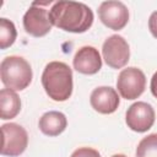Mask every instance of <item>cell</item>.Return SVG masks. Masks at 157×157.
<instances>
[{
  "label": "cell",
  "instance_id": "30bf717a",
  "mask_svg": "<svg viewBox=\"0 0 157 157\" xmlns=\"http://www.w3.org/2000/svg\"><path fill=\"white\" fill-rule=\"evenodd\" d=\"M72 64L77 72L83 75H94L102 67V59L99 52L94 47L85 45L76 52Z\"/></svg>",
  "mask_w": 157,
  "mask_h": 157
},
{
  "label": "cell",
  "instance_id": "ac0fdd59",
  "mask_svg": "<svg viewBox=\"0 0 157 157\" xmlns=\"http://www.w3.org/2000/svg\"><path fill=\"white\" fill-rule=\"evenodd\" d=\"M150 88H151V92L152 94L157 98V71L153 74L152 78H151V83H150Z\"/></svg>",
  "mask_w": 157,
  "mask_h": 157
},
{
  "label": "cell",
  "instance_id": "4fadbf2b",
  "mask_svg": "<svg viewBox=\"0 0 157 157\" xmlns=\"http://www.w3.org/2000/svg\"><path fill=\"white\" fill-rule=\"evenodd\" d=\"M21 110V99L18 94L10 90L2 88L0 91V117L1 119H12Z\"/></svg>",
  "mask_w": 157,
  "mask_h": 157
},
{
  "label": "cell",
  "instance_id": "5b68a950",
  "mask_svg": "<svg viewBox=\"0 0 157 157\" xmlns=\"http://www.w3.org/2000/svg\"><path fill=\"white\" fill-rule=\"evenodd\" d=\"M2 146L1 155L17 157L25 152L28 145L27 131L16 123H7L1 126Z\"/></svg>",
  "mask_w": 157,
  "mask_h": 157
},
{
  "label": "cell",
  "instance_id": "8992f818",
  "mask_svg": "<svg viewBox=\"0 0 157 157\" xmlns=\"http://www.w3.org/2000/svg\"><path fill=\"white\" fill-rule=\"evenodd\" d=\"M102 54L105 64L112 69L124 67L130 58V49L124 37L113 34L108 37L102 47Z\"/></svg>",
  "mask_w": 157,
  "mask_h": 157
},
{
  "label": "cell",
  "instance_id": "7c38bea8",
  "mask_svg": "<svg viewBox=\"0 0 157 157\" xmlns=\"http://www.w3.org/2000/svg\"><path fill=\"white\" fill-rule=\"evenodd\" d=\"M67 125V119L65 114L58 110H49L44 113L38 123L39 130L47 136H58L60 135Z\"/></svg>",
  "mask_w": 157,
  "mask_h": 157
},
{
  "label": "cell",
  "instance_id": "8fae6325",
  "mask_svg": "<svg viewBox=\"0 0 157 157\" xmlns=\"http://www.w3.org/2000/svg\"><path fill=\"white\" fill-rule=\"evenodd\" d=\"M118 92L109 86H101L92 91L90 96L91 107L101 114H112L119 107Z\"/></svg>",
  "mask_w": 157,
  "mask_h": 157
},
{
  "label": "cell",
  "instance_id": "7a4b0ae2",
  "mask_svg": "<svg viewBox=\"0 0 157 157\" xmlns=\"http://www.w3.org/2000/svg\"><path fill=\"white\" fill-rule=\"evenodd\" d=\"M42 85L49 98L64 102L72 93V70L63 61H50L43 70Z\"/></svg>",
  "mask_w": 157,
  "mask_h": 157
},
{
  "label": "cell",
  "instance_id": "52a82bcc",
  "mask_svg": "<svg viewBox=\"0 0 157 157\" xmlns=\"http://www.w3.org/2000/svg\"><path fill=\"white\" fill-rule=\"evenodd\" d=\"M155 109L146 102H136L131 104L125 114L128 128L136 132H145L150 130L155 123Z\"/></svg>",
  "mask_w": 157,
  "mask_h": 157
},
{
  "label": "cell",
  "instance_id": "277c9868",
  "mask_svg": "<svg viewBox=\"0 0 157 157\" xmlns=\"http://www.w3.org/2000/svg\"><path fill=\"white\" fill-rule=\"evenodd\" d=\"M117 88L123 98L129 101L136 99L146 88V76L135 66L123 69L117 80Z\"/></svg>",
  "mask_w": 157,
  "mask_h": 157
},
{
  "label": "cell",
  "instance_id": "2e32d148",
  "mask_svg": "<svg viewBox=\"0 0 157 157\" xmlns=\"http://www.w3.org/2000/svg\"><path fill=\"white\" fill-rule=\"evenodd\" d=\"M70 157H101L99 152L92 147H80L75 150Z\"/></svg>",
  "mask_w": 157,
  "mask_h": 157
},
{
  "label": "cell",
  "instance_id": "3957f363",
  "mask_svg": "<svg viewBox=\"0 0 157 157\" xmlns=\"http://www.w3.org/2000/svg\"><path fill=\"white\" fill-rule=\"evenodd\" d=\"M1 82L6 88L12 91H22L32 82V67L22 56L10 55L2 59L0 64Z\"/></svg>",
  "mask_w": 157,
  "mask_h": 157
},
{
  "label": "cell",
  "instance_id": "e0dca14e",
  "mask_svg": "<svg viewBox=\"0 0 157 157\" xmlns=\"http://www.w3.org/2000/svg\"><path fill=\"white\" fill-rule=\"evenodd\" d=\"M148 29L155 38H157V11L152 12L148 18Z\"/></svg>",
  "mask_w": 157,
  "mask_h": 157
},
{
  "label": "cell",
  "instance_id": "ba28073f",
  "mask_svg": "<svg viewBox=\"0 0 157 157\" xmlns=\"http://www.w3.org/2000/svg\"><path fill=\"white\" fill-rule=\"evenodd\" d=\"M99 20L110 29H123L129 21V10L121 1H103L98 7Z\"/></svg>",
  "mask_w": 157,
  "mask_h": 157
},
{
  "label": "cell",
  "instance_id": "9c48e42d",
  "mask_svg": "<svg viewBox=\"0 0 157 157\" xmlns=\"http://www.w3.org/2000/svg\"><path fill=\"white\" fill-rule=\"evenodd\" d=\"M53 23L49 17V11L44 7L33 4L23 16V28L33 37H43L50 32Z\"/></svg>",
  "mask_w": 157,
  "mask_h": 157
},
{
  "label": "cell",
  "instance_id": "9a60e30c",
  "mask_svg": "<svg viewBox=\"0 0 157 157\" xmlns=\"http://www.w3.org/2000/svg\"><path fill=\"white\" fill-rule=\"evenodd\" d=\"M136 157H157V132L144 137L136 147Z\"/></svg>",
  "mask_w": 157,
  "mask_h": 157
},
{
  "label": "cell",
  "instance_id": "d6986e66",
  "mask_svg": "<svg viewBox=\"0 0 157 157\" xmlns=\"http://www.w3.org/2000/svg\"><path fill=\"white\" fill-rule=\"evenodd\" d=\"M112 157H126L125 155H121V153H117V155H113Z\"/></svg>",
  "mask_w": 157,
  "mask_h": 157
},
{
  "label": "cell",
  "instance_id": "6da1fadb",
  "mask_svg": "<svg viewBox=\"0 0 157 157\" xmlns=\"http://www.w3.org/2000/svg\"><path fill=\"white\" fill-rule=\"evenodd\" d=\"M53 26L71 33H83L93 23L92 10L76 1H56L49 10Z\"/></svg>",
  "mask_w": 157,
  "mask_h": 157
},
{
  "label": "cell",
  "instance_id": "5bb4252c",
  "mask_svg": "<svg viewBox=\"0 0 157 157\" xmlns=\"http://www.w3.org/2000/svg\"><path fill=\"white\" fill-rule=\"evenodd\" d=\"M17 32L13 22L7 18H0V48L6 49L15 43Z\"/></svg>",
  "mask_w": 157,
  "mask_h": 157
}]
</instances>
